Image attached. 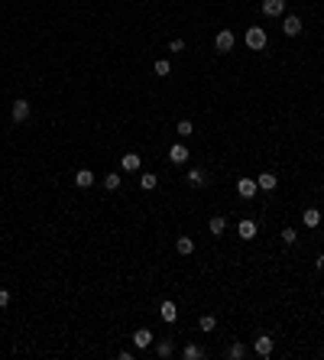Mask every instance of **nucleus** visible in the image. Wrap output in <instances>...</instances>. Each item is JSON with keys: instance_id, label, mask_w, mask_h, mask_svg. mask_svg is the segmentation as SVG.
Here are the masks:
<instances>
[{"instance_id": "f257e3e1", "label": "nucleus", "mask_w": 324, "mask_h": 360, "mask_svg": "<svg viewBox=\"0 0 324 360\" xmlns=\"http://www.w3.org/2000/svg\"><path fill=\"white\" fill-rule=\"evenodd\" d=\"M247 45L250 49H266V30H259V26H250L247 30Z\"/></svg>"}, {"instance_id": "f03ea898", "label": "nucleus", "mask_w": 324, "mask_h": 360, "mask_svg": "<svg viewBox=\"0 0 324 360\" xmlns=\"http://www.w3.org/2000/svg\"><path fill=\"white\" fill-rule=\"evenodd\" d=\"M234 43H237V36L230 33V30H221V33L214 36V49H217V52H230Z\"/></svg>"}, {"instance_id": "7ed1b4c3", "label": "nucleus", "mask_w": 324, "mask_h": 360, "mask_svg": "<svg viewBox=\"0 0 324 360\" xmlns=\"http://www.w3.org/2000/svg\"><path fill=\"white\" fill-rule=\"evenodd\" d=\"M272 347H276V341H272L269 334H259V338L253 341V350H256L259 357H269V354H272Z\"/></svg>"}, {"instance_id": "20e7f679", "label": "nucleus", "mask_w": 324, "mask_h": 360, "mask_svg": "<svg viewBox=\"0 0 324 360\" xmlns=\"http://www.w3.org/2000/svg\"><path fill=\"white\" fill-rule=\"evenodd\" d=\"M29 101H13V120H16V123H23V120H29Z\"/></svg>"}, {"instance_id": "39448f33", "label": "nucleus", "mask_w": 324, "mask_h": 360, "mask_svg": "<svg viewBox=\"0 0 324 360\" xmlns=\"http://www.w3.org/2000/svg\"><path fill=\"white\" fill-rule=\"evenodd\" d=\"M237 192H240V198H253V195L259 192L256 179H240V182H237Z\"/></svg>"}, {"instance_id": "423d86ee", "label": "nucleus", "mask_w": 324, "mask_h": 360, "mask_svg": "<svg viewBox=\"0 0 324 360\" xmlns=\"http://www.w3.org/2000/svg\"><path fill=\"white\" fill-rule=\"evenodd\" d=\"M263 13L266 16H282L285 13V0H263Z\"/></svg>"}, {"instance_id": "0eeeda50", "label": "nucleus", "mask_w": 324, "mask_h": 360, "mask_svg": "<svg viewBox=\"0 0 324 360\" xmlns=\"http://www.w3.org/2000/svg\"><path fill=\"white\" fill-rule=\"evenodd\" d=\"M140 165H143V159H140L136 153H127V156H120V169H123V172H136Z\"/></svg>"}, {"instance_id": "6e6552de", "label": "nucleus", "mask_w": 324, "mask_h": 360, "mask_svg": "<svg viewBox=\"0 0 324 360\" xmlns=\"http://www.w3.org/2000/svg\"><path fill=\"white\" fill-rule=\"evenodd\" d=\"M169 159H172L175 165H185V163H188V146H182V143H175L172 150H169Z\"/></svg>"}, {"instance_id": "1a4fd4ad", "label": "nucleus", "mask_w": 324, "mask_h": 360, "mask_svg": "<svg viewBox=\"0 0 324 360\" xmlns=\"http://www.w3.org/2000/svg\"><path fill=\"white\" fill-rule=\"evenodd\" d=\"M133 344H136V350H146L152 344V331L149 328H140V331L133 334Z\"/></svg>"}, {"instance_id": "9d476101", "label": "nucleus", "mask_w": 324, "mask_h": 360, "mask_svg": "<svg viewBox=\"0 0 324 360\" xmlns=\"http://www.w3.org/2000/svg\"><path fill=\"white\" fill-rule=\"evenodd\" d=\"M282 33H285V36H298V33H302V20H298V16H285V20H282Z\"/></svg>"}, {"instance_id": "9b49d317", "label": "nucleus", "mask_w": 324, "mask_h": 360, "mask_svg": "<svg viewBox=\"0 0 324 360\" xmlns=\"http://www.w3.org/2000/svg\"><path fill=\"white\" fill-rule=\"evenodd\" d=\"M75 185L78 188H91V185H94V172H91V169H78V172H75Z\"/></svg>"}, {"instance_id": "f8f14e48", "label": "nucleus", "mask_w": 324, "mask_h": 360, "mask_svg": "<svg viewBox=\"0 0 324 360\" xmlns=\"http://www.w3.org/2000/svg\"><path fill=\"white\" fill-rule=\"evenodd\" d=\"M302 221H305V227H318V224H321V211H318V208H305Z\"/></svg>"}, {"instance_id": "ddd939ff", "label": "nucleus", "mask_w": 324, "mask_h": 360, "mask_svg": "<svg viewBox=\"0 0 324 360\" xmlns=\"http://www.w3.org/2000/svg\"><path fill=\"white\" fill-rule=\"evenodd\" d=\"M256 185L263 188V192H272V188L279 185V179H276V175H272V172H263V175H259V179H256Z\"/></svg>"}, {"instance_id": "4468645a", "label": "nucleus", "mask_w": 324, "mask_h": 360, "mask_svg": "<svg viewBox=\"0 0 324 360\" xmlns=\"http://www.w3.org/2000/svg\"><path fill=\"white\" fill-rule=\"evenodd\" d=\"M162 321H169V325H172L175 318H178V308H175V302H169V299H165V302H162Z\"/></svg>"}, {"instance_id": "2eb2a0df", "label": "nucleus", "mask_w": 324, "mask_h": 360, "mask_svg": "<svg viewBox=\"0 0 324 360\" xmlns=\"http://www.w3.org/2000/svg\"><path fill=\"white\" fill-rule=\"evenodd\" d=\"M175 250L182 253V256H191V253H194V240L191 237H178V240H175Z\"/></svg>"}, {"instance_id": "dca6fc26", "label": "nucleus", "mask_w": 324, "mask_h": 360, "mask_svg": "<svg viewBox=\"0 0 324 360\" xmlns=\"http://www.w3.org/2000/svg\"><path fill=\"white\" fill-rule=\"evenodd\" d=\"M207 227H211V234H214V237H221V234H224V230H227V218H224V214H214Z\"/></svg>"}, {"instance_id": "f3484780", "label": "nucleus", "mask_w": 324, "mask_h": 360, "mask_svg": "<svg viewBox=\"0 0 324 360\" xmlns=\"http://www.w3.org/2000/svg\"><path fill=\"white\" fill-rule=\"evenodd\" d=\"M205 179H207L205 169H188V185H191V188H201V185H205Z\"/></svg>"}, {"instance_id": "a211bd4d", "label": "nucleus", "mask_w": 324, "mask_h": 360, "mask_svg": "<svg viewBox=\"0 0 324 360\" xmlns=\"http://www.w3.org/2000/svg\"><path fill=\"white\" fill-rule=\"evenodd\" d=\"M182 357L185 360H201V357H205V347H198V344H185Z\"/></svg>"}, {"instance_id": "6ab92c4d", "label": "nucleus", "mask_w": 324, "mask_h": 360, "mask_svg": "<svg viewBox=\"0 0 324 360\" xmlns=\"http://www.w3.org/2000/svg\"><path fill=\"white\" fill-rule=\"evenodd\" d=\"M156 185H159V179H156L152 172H143L140 175V188H143V192H152Z\"/></svg>"}, {"instance_id": "aec40b11", "label": "nucleus", "mask_w": 324, "mask_h": 360, "mask_svg": "<svg viewBox=\"0 0 324 360\" xmlns=\"http://www.w3.org/2000/svg\"><path fill=\"white\" fill-rule=\"evenodd\" d=\"M240 237L253 240V237H256V224H253V221H240Z\"/></svg>"}, {"instance_id": "412c9836", "label": "nucleus", "mask_w": 324, "mask_h": 360, "mask_svg": "<svg viewBox=\"0 0 324 360\" xmlns=\"http://www.w3.org/2000/svg\"><path fill=\"white\" fill-rule=\"evenodd\" d=\"M156 354H159L162 360H169L175 354V347H172V341H159V344H156Z\"/></svg>"}, {"instance_id": "4be33fe9", "label": "nucleus", "mask_w": 324, "mask_h": 360, "mask_svg": "<svg viewBox=\"0 0 324 360\" xmlns=\"http://www.w3.org/2000/svg\"><path fill=\"white\" fill-rule=\"evenodd\" d=\"M152 68H156V75H159V78L172 75V62H169V59H159V62H156V65H152Z\"/></svg>"}, {"instance_id": "5701e85b", "label": "nucleus", "mask_w": 324, "mask_h": 360, "mask_svg": "<svg viewBox=\"0 0 324 360\" xmlns=\"http://www.w3.org/2000/svg\"><path fill=\"white\" fill-rule=\"evenodd\" d=\"M227 357H230V360H243V357H247V347H243V344H230V347H227Z\"/></svg>"}, {"instance_id": "b1692460", "label": "nucleus", "mask_w": 324, "mask_h": 360, "mask_svg": "<svg viewBox=\"0 0 324 360\" xmlns=\"http://www.w3.org/2000/svg\"><path fill=\"white\" fill-rule=\"evenodd\" d=\"M104 188H107V192H117V188H120V175L107 172V175H104Z\"/></svg>"}, {"instance_id": "393cba45", "label": "nucleus", "mask_w": 324, "mask_h": 360, "mask_svg": "<svg viewBox=\"0 0 324 360\" xmlns=\"http://www.w3.org/2000/svg\"><path fill=\"white\" fill-rule=\"evenodd\" d=\"M198 328H201V331H214V328H217V318H214V315H201Z\"/></svg>"}, {"instance_id": "a878e982", "label": "nucleus", "mask_w": 324, "mask_h": 360, "mask_svg": "<svg viewBox=\"0 0 324 360\" xmlns=\"http://www.w3.org/2000/svg\"><path fill=\"white\" fill-rule=\"evenodd\" d=\"M175 133H178V136H191V133H194L191 120H178V127H175Z\"/></svg>"}, {"instance_id": "bb28decb", "label": "nucleus", "mask_w": 324, "mask_h": 360, "mask_svg": "<svg viewBox=\"0 0 324 360\" xmlns=\"http://www.w3.org/2000/svg\"><path fill=\"white\" fill-rule=\"evenodd\" d=\"M282 240H285V243H295V240H298V234H295L292 227H285V230H282Z\"/></svg>"}, {"instance_id": "cd10ccee", "label": "nucleus", "mask_w": 324, "mask_h": 360, "mask_svg": "<svg viewBox=\"0 0 324 360\" xmlns=\"http://www.w3.org/2000/svg\"><path fill=\"white\" fill-rule=\"evenodd\" d=\"M182 49H185L182 39H172V43H169V52H182Z\"/></svg>"}, {"instance_id": "c85d7f7f", "label": "nucleus", "mask_w": 324, "mask_h": 360, "mask_svg": "<svg viewBox=\"0 0 324 360\" xmlns=\"http://www.w3.org/2000/svg\"><path fill=\"white\" fill-rule=\"evenodd\" d=\"M10 305V292H7V289H0V308H7Z\"/></svg>"}, {"instance_id": "c756f323", "label": "nucleus", "mask_w": 324, "mask_h": 360, "mask_svg": "<svg viewBox=\"0 0 324 360\" xmlns=\"http://www.w3.org/2000/svg\"><path fill=\"white\" fill-rule=\"evenodd\" d=\"M318 270H321V273H324V256H318Z\"/></svg>"}]
</instances>
